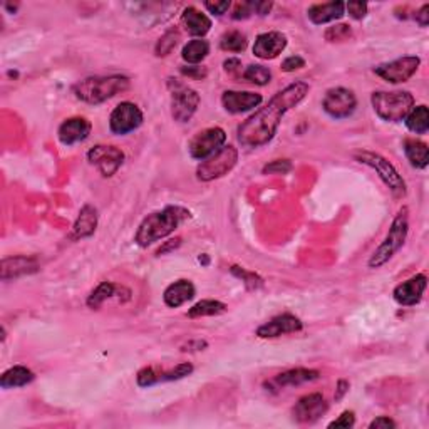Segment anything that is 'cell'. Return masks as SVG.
Instances as JSON below:
<instances>
[{
  "mask_svg": "<svg viewBox=\"0 0 429 429\" xmlns=\"http://www.w3.org/2000/svg\"><path fill=\"white\" fill-rule=\"evenodd\" d=\"M193 371H195L193 364L181 362V364H178V366H175L173 369L161 371L160 372V382H171V381L185 379V377H188V376L193 374Z\"/></svg>",
  "mask_w": 429,
  "mask_h": 429,
  "instance_id": "cell-35",
  "label": "cell"
},
{
  "mask_svg": "<svg viewBox=\"0 0 429 429\" xmlns=\"http://www.w3.org/2000/svg\"><path fill=\"white\" fill-rule=\"evenodd\" d=\"M181 74L193 79H205L208 76V71L202 66H185L181 67Z\"/></svg>",
  "mask_w": 429,
  "mask_h": 429,
  "instance_id": "cell-46",
  "label": "cell"
},
{
  "mask_svg": "<svg viewBox=\"0 0 429 429\" xmlns=\"http://www.w3.org/2000/svg\"><path fill=\"white\" fill-rule=\"evenodd\" d=\"M203 6L210 13H212V16L222 17V16H225L232 4L228 2V0H223V2H205Z\"/></svg>",
  "mask_w": 429,
  "mask_h": 429,
  "instance_id": "cell-43",
  "label": "cell"
},
{
  "mask_svg": "<svg viewBox=\"0 0 429 429\" xmlns=\"http://www.w3.org/2000/svg\"><path fill=\"white\" fill-rule=\"evenodd\" d=\"M357 107V97L347 87H330L322 99V109L332 119L351 118Z\"/></svg>",
  "mask_w": 429,
  "mask_h": 429,
  "instance_id": "cell-10",
  "label": "cell"
},
{
  "mask_svg": "<svg viewBox=\"0 0 429 429\" xmlns=\"http://www.w3.org/2000/svg\"><path fill=\"white\" fill-rule=\"evenodd\" d=\"M197 293V288H195L191 281H186V278H180L173 283H170L163 292V300H165L166 307L170 309H178L186 302H190L191 298L195 297Z\"/></svg>",
  "mask_w": 429,
  "mask_h": 429,
  "instance_id": "cell-23",
  "label": "cell"
},
{
  "mask_svg": "<svg viewBox=\"0 0 429 429\" xmlns=\"http://www.w3.org/2000/svg\"><path fill=\"white\" fill-rule=\"evenodd\" d=\"M352 156L354 160L361 163V165L372 168V170L377 173V176L382 180V183L388 186L389 191L396 198L406 197V193H408L406 181L403 180V176L399 175V171L396 170L393 163H389L384 156H381L379 153L367 151V149H359V151L354 153Z\"/></svg>",
  "mask_w": 429,
  "mask_h": 429,
  "instance_id": "cell-6",
  "label": "cell"
},
{
  "mask_svg": "<svg viewBox=\"0 0 429 429\" xmlns=\"http://www.w3.org/2000/svg\"><path fill=\"white\" fill-rule=\"evenodd\" d=\"M208 347L207 340H191V342L185 344L183 347H181V351L183 352H198V351H205V349Z\"/></svg>",
  "mask_w": 429,
  "mask_h": 429,
  "instance_id": "cell-48",
  "label": "cell"
},
{
  "mask_svg": "<svg viewBox=\"0 0 429 429\" xmlns=\"http://www.w3.org/2000/svg\"><path fill=\"white\" fill-rule=\"evenodd\" d=\"M34 379H36V374L29 369V367L13 366L0 376V388L2 389L24 388V386L31 384Z\"/></svg>",
  "mask_w": 429,
  "mask_h": 429,
  "instance_id": "cell-27",
  "label": "cell"
},
{
  "mask_svg": "<svg viewBox=\"0 0 429 429\" xmlns=\"http://www.w3.org/2000/svg\"><path fill=\"white\" fill-rule=\"evenodd\" d=\"M367 4L366 2H349L346 4V11L349 12V16L356 21H361V18L366 17L367 13Z\"/></svg>",
  "mask_w": 429,
  "mask_h": 429,
  "instance_id": "cell-41",
  "label": "cell"
},
{
  "mask_svg": "<svg viewBox=\"0 0 429 429\" xmlns=\"http://www.w3.org/2000/svg\"><path fill=\"white\" fill-rule=\"evenodd\" d=\"M246 45H249V40L240 31H228L220 39V48L227 53H244Z\"/></svg>",
  "mask_w": 429,
  "mask_h": 429,
  "instance_id": "cell-32",
  "label": "cell"
},
{
  "mask_svg": "<svg viewBox=\"0 0 429 429\" xmlns=\"http://www.w3.org/2000/svg\"><path fill=\"white\" fill-rule=\"evenodd\" d=\"M223 69H225V72H228L233 77L241 76V63L240 59L237 58H228L225 63H223Z\"/></svg>",
  "mask_w": 429,
  "mask_h": 429,
  "instance_id": "cell-45",
  "label": "cell"
},
{
  "mask_svg": "<svg viewBox=\"0 0 429 429\" xmlns=\"http://www.w3.org/2000/svg\"><path fill=\"white\" fill-rule=\"evenodd\" d=\"M369 428L371 429H381V428L389 429V428H396V423L389 416H379L369 424Z\"/></svg>",
  "mask_w": 429,
  "mask_h": 429,
  "instance_id": "cell-47",
  "label": "cell"
},
{
  "mask_svg": "<svg viewBox=\"0 0 429 429\" xmlns=\"http://www.w3.org/2000/svg\"><path fill=\"white\" fill-rule=\"evenodd\" d=\"M272 2H254V12L259 13V16H267L272 11Z\"/></svg>",
  "mask_w": 429,
  "mask_h": 429,
  "instance_id": "cell-51",
  "label": "cell"
},
{
  "mask_svg": "<svg viewBox=\"0 0 429 429\" xmlns=\"http://www.w3.org/2000/svg\"><path fill=\"white\" fill-rule=\"evenodd\" d=\"M143 111L134 102L123 101L114 107L109 116V129L113 134L124 136V134L136 131L143 124Z\"/></svg>",
  "mask_w": 429,
  "mask_h": 429,
  "instance_id": "cell-11",
  "label": "cell"
},
{
  "mask_svg": "<svg viewBox=\"0 0 429 429\" xmlns=\"http://www.w3.org/2000/svg\"><path fill=\"white\" fill-rule=\"evenodd\" d=\"M131 290H128L126 287H119L116 286L113 282H101L99 286H97L94 290L89 293V297H87L86 304L89 309H101L102 305H104V302L109 300V298L118 297L121 298V293H129Z\"/></svg>",
  "mask_w": 429,
  "mask_h": 429,
  "instance_id": "cell-26",
  "label": "cell"
},
{
  "mask_svg": "<svg viewBox=\"0 0 429 429\" xmlns=\"http://www.w3.org/2000/svg\"><path fill=\"white\" fill-rule=\"evenodd\" d=\"M329 411V403L320 393H312L302 396L293 406V419L300 424H310L320 419Z\"/></svg>",
  "mask_w": 429,
  "mask_h": 429,
  "instance_id": "cell-14",
  "label": "cell"
},
{
  "mask_svg": "<svg viewBox=\"0 0 429 429\" xmlns=\"http://www.w3.org/2000/svg\"><path fill=\"white\" fill-rule=\"evenodd\" d=\"M181 26L185 27V31L188 32L190 36L202 39V37L207 36L210 29H212V18L205 16L197 7L190 6L183 9V12H181Z\"/></svg>",
  "mask_w": 429,
  "mask_h": 429,
  "instance_id": "cell-24",
  "label": "cell"
},
{
  "mask_svg": "<svg viewBox=\"0 0 429 429\" xmlns=\"http://www.w3.org/2000/svg\"><path fill=\"white\" fill-rule=\"evenodd\" d=\"M39 268L40 265L34 256H6V259H2V264H0V272H2L0 277H2L4 282L16 281L18 277H24V275L39 272Z\"/></svg>",
  "mask_w": 429,
  "mask_h": 429,
  "instance_id": "cell-18",
  "label": "cell"
},
{
  "mask_svg": "<svg viewBox=\"0 0 429 429\" xmlns=\"http://www.w3.org/2000/svg\"><path fill=\"white\" fill-rule=\"evenodd\" d=\"M414 96L409 91H376L371 94L374 113L386 123H399L411 113Z\"/></svg>",
  "mask_w": 429,
  "mask_h": 429,
  "instance_id": "cell-5",
  "label": "cell"
},
{
  "mask_svg": "<svg viewBox=\"0 0 429 429\" xmlns=\"http://www.w3.org/2000/svg\"><path fill=\"white\" fill-rule=\"evenodd\" d=\"M262 94L251 91H225L222 94V106L230 114H240L255 109L262 104Z\"/></svg>",
  "mask_w": 429,
  "mask_h": 429,
  "instance_id": "cell-20",
  "label": "cell"
},
{
  "mask_svg": "<svg viewBox=\"0 0 429 429\" xmlns=\"http://www.w3.org/2000/svg\"><path fill=\"white\" fill-rule=\"evenodd\" d=\"M241 77L245 79L246 82L255 84V86H267V84L272 81V71L268 67L262 66V64H251L241 72Z\"/></svg>",
  "mask_w": 429,
  "mask_h": 429,
  "instance_id": "cell-33",
  "label": "cell"
},
{
  "mask_svg": "<svg viewBox=\"0 0 429 429\" xmlns=\"http://www.w3.org/2000/svg\"><path fill=\"white\" fill-rule=\"evenodd\" d=\"M426 286H428L426 275L424 273L414 275V277L408 278V281L399 283V286L394 288V292H393L394 300L403 307L416 305L421 302L424 290H426Z\"/></svg>",
  "mask_w": 429,
  "mask_h": 429,
  "instance_id": "cell-17",
  "label": "cell"
},
{
  "mask_svg": "<svg viewBox=\"0 0 429 429\" xmlns=\"http://www.w3.org/2000/svg\"><path fill=\"white\" fill-rule=\"evenodd\" d=\"M320 377V372L315 369H307V367H297V369H288L281 372L270 381V384L275 386L277 389L283 388H297V386L307 384V382H314Z\"/></svg>",
  "mask_w": 429,
  "mask_h": 429,
  "instance_id": "cell-22",
  "label": "cell"
},
{
  "mask_svg": "<svg viewBox=\"0 0 429 429\" xmlns=\"http://www.w3.org/2000/svg\"><path fill=\"white\" fill-rule=\"evenodd\" d=\"M210 54V42L205 39H193L188 44H185L183 50H181V58L185 63H188L190 66H198L200 63H203Z\"/></svg>",
  "mask_w": 429,
  "mask_h": 429,
  "instance_id": "cell-29",
  "label": "cell"
},
{
  "mask_svg": "<svg viewBox=\"0 0 429 429\" xmlns=\"http://www.w3.org/2000/svg\"><path fill=\"white\" fill-rule=\"evenodd\" d=\"M191 218V212L178 205H168L163 210L149 213L144 220L139 223L134 241L143 249L156 244L171 233H175L178 228L183 225L186 220Z\"/></svg>",
  "mask_w": 429,
  "mask_h": 429,
  "instance_id": "cell-2",
  "label": "cell"
},
{
  "mask_svg": "<svg viewBox=\"0 0 429 429\" xmlns=\"http://www.w3.org/2000/svg\"><path fill=\"white\" fill-rule=\"evenodd\" d=\"M302 329H304V324H302V320L298 319V317L292 314H281L260 325V327L256 329V337L275 339L287 334L300 332Z\"/></svg>",
  "mask_w": 429,
  "mask_h": 429,
  "instance_id": "cell-15",
  "label": "cell"
},
{
  "mask_svg": "<svg viewBox=\"0 0 429 429\" xmlns=\"http://www.w3.org/2000/svg\"><path fill=\"white\" fill-rule=\"evenodd\" d=\"M310 86L304 81H295L278 91L267 106L260 107L246 118L237 129V138L244 148L256 149L268 144L278 131L283 116L300 104L309 94Z\"/></svg>",
  "mask_w": 429,
  "mask_h": 429,
  "instance_id": "cell-1",
  "label": "cell"
},
{
  "mask_svg": "<svg viewBox=\"0 0 429 429\" xmlns=\"http://www.w3.org/2000/svg\"><path fill=\"white\" fill-rule=\"evenodd\" d=\"M287 48V36L278 31H268L259 34L254 44V55L262 60L278 58Z\"/></svg>",
  "mask_w": 429,
  "mask_h": 429,
  "instance_id": "cell-16",
  "label": "cell"
},
{
  "mask_svg": "<svg viewBox=\"0 0 429 429\" xmlns=\"http://www.w3.org/2000/svg\"><path fill=\"white\" fill-rule=\"evenodd\" d=\"M349 388H351V384H349V381L340 379V381L337 382V389H335L334 399H335V401L344 399V396H346V394L349 393Z\"/></svg>",
  "mask_w": 429,
  "mask_h": 429,
  "instance_id": "cell-50",
  "label": "cell"
},
{
  "mask_svg": "<svg viewBox=\"0 0 429 429\" xmlns=\"http://www.w3.org/2000/svg\"><path fill=\"white\" fill-rule=\"evenodd\" d=\"M356 424V416H354L352 411H344L340 416L329 424V428H344L349 429Z\"/></svg>",
  "mask_w": 429,
  "mask_h": 429,
  "instance_id": "cell-42",
  "label": "cell"
},
{
  "mask_svg": "<svg viewBox=\"0 0 429 429\" xmlns=\"http://www.w3.org/2000/svg\"><path fill=\"white\" fill-rule=\"evenodd\" d=\"M302 67H305V59L300 58V55H290L282 63V71L286 72H293Z\"/></svg>",
  "mask_w": 429,
  "mask_h": 429,
  "instance_id": "cell-44",
  "label": "cell"
},
{
  "mask_svg": "<svg viewBox=\"0 0 429 429\" xmlns=\"http://www.w3.org/2000/svg\"><path fill=\"white\" fill-rule=\"evenodd\" d=\"M97 210L92 207V205H84L79 212L76 222H74L72 230L69 233V239L74 241H81L84 239H89V237L94 235L96 228H97Z\"/></svg>",
  "mask_w": 429,
  "mask_h": 429,
  "instance_id": "cell-21",
  "label": "cell"
},
{
  "mask_svg": "<svg viewBox=\"0 0 429 429\" xmlns=\"http://www.w3.org/2000/svg\"><path fill=\"white\" fill-rule=\"evenodd\" d=\"M168 86L171 91V116L178 123H188L198 111L200 94L193 87L178 82L176 79H171Z\"/></svg>",
  "mask_w": 429,
  "mask_h": 429,
  "instance_id": "cell-8",
  "label": "cell"
},
{
  "mask_svg": "<svg viewBox=\"0 0 429 429\" xmlns=\"http://www.w3.org/2000/svg\"><path fill=\"white\" fill-rule=\"evenodd\" d=\"M180 40V32L173 29V31H168L160 37V40L156 42V48H155V55L156 58H166L168 54H171V50L176 48V44H178Z\"/></svg>",
  "mask_w": 429,
  "mask_h": 429,
  "instance_id": "cell-34",
  "label": "cell"
},
{
  "mask_svg": "<svg viewBox=\"0 0 429 429\" xmlns=\"http://www.w3.org/2000/svg\"><path fill=\"white\" fill-rule=\"evenodd\" d=\"M237 163H239V149L228 144V146H223L220 151L214 153L213 156L200 163L197 168V178L200 181H205V183L223 178L237 166Z\"/></svg>",
  "mask_w": 429,
  "mask_h": 429,
  "instance_id": "cell-7",
  "label": "cell"
},
{
  "mask_svg": "<svg viewBox=\"0 0 429 429\" xmlns=\"http://www.w3.org/2000/svg\"><path fill=\"white\" fill-rule=\"evenodd\" d=\"M292 170V163L288 160H275L264 166V175H287Z\"/></svg>",
  "mask_w": 429,
  "mask_h": 429,
  "instance_id": "cell-39",
  "label": "cell"
},
{
  "mask_svg": "<svg viewBox=\"0 0 429 429\" xmlns=\"http://www.w3.org/2000/svg\"><path fill=\"white\" fill-rule=\"evenodd\" d=\"M403 149L406 158H408V161L411 163L413 168H416V170H424V168L428 166L429 151L426 143L419 141V139H414V138H408L404 139Z\"/></svg>",
  "mask_w": 429,
  "mask_h": 429,
  "instance_id": "cell-28",
  "label": "cell"
},
{
  "mask_svg": "<svg viewBox=\"0 0 429 429\" xmlns=\"http://www.w3.org/2000/svg\"><path fill=\"white\" fill-rule=\"evenodd\" d=\"M227 312V305L220 300H212V298H205L200 300L188 310L190 319H200V317H213L220 315Z\"/></svg>",
  "mask_w": 429,
  "mask_h": 429,
  "instance_id": "cell-31",
  "label": "cell"
},
{
  "mask_svg": "<svg viewBox=\"0 0 429 429\" xmlns=\"http://www.w3.org/2000/svg\"><path fill=\"white\" fill-rule=\"evenodd\" d=\"M414 18H416V22L419 26L426 27L429 24V4H424V6L416 12Z\"/></svg>",
  "mask_w": 429,
  "mask_h": 429,
  "instance_id": "cell-49",
  "label": "cell"
},
{
  "mask_svg": "<svg viewBox=\"0 0 429 429\" xmlns=\"http://www.w3.org/2000/svg\"><path fill=\"white\" fill-rule=\"evenodd\" d=\"M409 233V208L403 207L394 217L393 223H391L389 232L386 233L384 240L381 241V245L374 250V254L371 255L367 267L369 268H381L382 265L389 262L398 251L403 249L406 240H408Z\"/></svg>",
  "mask_w": 429,
  "mask_h": 429,
  "instance_id": "cell-4",
  "label": "cell"
},
{
  "mask_svg": "<svg viewBox=\"0 0 429 429\" xmlns=\"http://www.w3.org/2000/svg\"><path fill=\"white\" fill-rule=\"evenodd\" d=\"M91 129V121L81 118V116H74V118L63 121L58 129V138L64 146H74V144L86 141L89 138Z\"/></svg>",
  "mask_w": 429,
  "mask_h": 429,
  "instance_id": "cell-19",
  "label": "cell"
},
{
  "mask_svg": "<svg viewBox=\"0 0 429 429\" xmlns=\"http://www.w3.org/2000/svg\"><path fill=\"white\" fill-rule=\"evenodd\" d=\"M419 66H421V59L418 55H404V58L394 59L391 63H382L372 71L384 81L391 84H401L409 81L416 74Z\"/></svg>",
  "mask_w": 429,
  "mask_h": 429,
  "instance_id": "cell-12",
  "label": "cell"
},
{
  "mask_svg": "<svg viewBox=\"0 0 429 429\" xmlns=\"http://www.w3.org/2000/svg\"><path fill=\"white\" fill-rule=\"evenodd\" d=\"M254 12V2H239L235 7H233L232 12V18L235 21H241V18H249Z\"/></svg>",
  "mask_w": 429,
  "mask_h": 429,
  "instance_id": "cell-40",
  "label": "cell"
},
{
  "mask_svg": "<svg viewBox=\"0 0 429 429\" xmlns=\"http://www.w3.org/2000/svg\"><path fill=\"white\" fill-rule=\"evenodd\" d=\"M227 143V133L225 129L218 128H207L203 131L195 134L188 143V153L193 160L203 161L207 158L213 156L214 153L220 151Z\"/></svg>",
  "mask_w": 429,
  "mask_h": 429,
  "instance_id": "cell-9",
  "label": "cell"
},
{
  "mask_svg": "<svg viewBox=\"0 0 429 429\" xmlns=\"http://www.w3.org/2000/svg\"><path fill=\"white\" fill-rule=\"evenodd\" d=\"M324 37H325V40H329V42H342V40L351 39L352 29H351V26H347V24H335L325 31Z\"/></svg>",
  "mask_w": 429,
  "mask_h": 429,
  "instance_id": "cell-38",
  "label": "cell"
},
{
  "mask_svg": "<svg viewBox=\"0 0 429 429\" xmlns=\"http://www.w3.org/2000/svg\"><path fill=\"white\" fill-rule=\"evenodd\" d=\"M230 272L235 275L237 278H240L241 282L245 283V287L249 288V290H256V288H260L264 286V278L259 277V275L254 272H249V270L237 267V265H233L230 268Z\"/></svg>",
  "mask_w": 429,
  "mask_h": 429,
  "instance_id": "cell-36",
  "label": "cell"
},
{
  "mask_svg": "<svg viewBox=\"0 0 429 429\" xmlns=\"http://www.w3.org/2000/svg\"><path fill=\"white\" fill-rule=\"evenodd\" d=\"M181 245V239H173V240H168V241H165V245L161 246L160 250L156 251L158 255H165V254H168V251H171V250H175V249H178V246Z\"/></svg>",
  "mask_w": 429,
  "mask_h": 429,
  "instance_id": "cell-52",
  "label": "cell"
},
{
  "mask_svg": "<svg viewBox=\"0 0 429 429\" xmlns=\"http://www.w3.org/2000/svg\"><path fill=\"white\" fill-rule=\"evenodd\" d=\"M87 161L92 166L97 168V171L104 176L111 178L118 173V170L124 163V153L119 148L109 146V144H97L87 151Z\"/></svg>",
  "mask_w": 429,
  "mask_h": 429,
  "instance_id": "cell-13",
  "label": "cell"
},
{
  "mask_svg": "<svg viewBox=\"0 0 429 429\" xmlns=\"http://www.w3.org/2000/svg\"><path fill=\"white\" fill-rule=\"evenodd\" d=\"M406 126L414 134H426L429 129V111L428 106H414L411 113L406 116Z\"/></svg>",
  "mask_w": 429,
  "mask_h": 429,
  "instance_id": "cell-30",
  "label": "cell"
},
{
  "mask_svg": "<svg viewBox=\"0 0 429 429\" xmlns=\"http://www.w3.org/2000/svg\"><path fill=\"white\" fill-rule=\"evenodd\" d=\"M129 87V77L113 74V76L86 77L72 86V94L76 99L86 104H101L111 97L121 94Z\"/></svg>",
  "mask_w": 429,
  "mask_h": 429,
  "instance_id": "cell-3",
  "label": "cell"
},
{
  "mask_svg": "<svg viewBox=\"0 0 429 429\" xmlns=\"http://www.w3.org/2000/svg\"><path fill=\"white\" fill-rule=\"evenodd\" d=\"M198 260H200V264H203V265H208V256H207V255H205V254H203L202 256H200V259H198Z\"/></svg>",
  "mask_w": 429,
  "mask_h": 429,
  "instance_id": "cell-53",
  "label": "cell"
},
{
  "mask_svg": "<svg viewBox=\"0 0 429 429\" xmlns=\"http://www.w3.org/2000/svg\"><path fill=\"white\" fill-rule=\"evenodd\" d=\"M346 13V4L344 2H325V4H314L307 9V17L310 18L312 24L322 26L329 24V22L337 21Z\"/></svg>",
  "mask_w": 429,
  "mask_h": 429,
  "instance_id": "cell-25",
  "label": "cell"
},
{
  "mask_svg": "<svg viewBox=\"0 0 429 429\" xmlns=\"http://www.w3.org/2000/svg\"><path fill=\"white\" fill-rule=\"evenodd\" d=\"M136 382L139 388H151V386L160 384V371H156V367L153 366L144 367L138 372Z\"/></svg>",
  "mask_w": 429,
  "mask_h": 429,
  "instance_id": "cell-37",
  "label": "cell"
}]
</instances>
